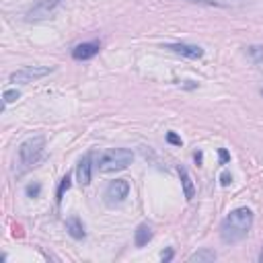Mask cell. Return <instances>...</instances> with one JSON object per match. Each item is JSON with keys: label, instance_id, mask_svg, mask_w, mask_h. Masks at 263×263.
I'll use <instances>...</instances> for the list:
<instances>
[{"label": "cell", "instance_id": "4fadbf2b", "mask_svg": "<svg viewBox=\"0 0 263 263\" xmlns=\"http://www.w3.org/2000/svg\"><path fill=\"white\" fill-rule=\"evenodd\" d=\"M216 259V253L212 251V249H199V251H195V253H191L189 255V263H210V261H214Z\"/></svg>", "mask_w": 263, "mask_h": 263}, {"label": "cell", "instance_id": "9c48e42d", "mask_svg": "<svg viewBox=\"0 0 263 263\" xmlns=\"http://www.w3.org/2000/svg\"><path fill=\"white\" fill-rule=\"evenodd\" d=\"M60 4H62V0H41L35 8H31L29 18H47Z\"/></svg>", "mask_w": 263, "mask_h": 263}, {"label": "cell", "instance_id": "5bb4252c", "mask_svg": "<svg viewBox=\"0 0 263 263\" xmlns=\"http://www.w3.org/2000/svg\"><path fill=\"white\" fill-rule=\"evenodd\" d=\"M247 55L251 58V62L261 64L263 62V45H249L247 47Z\"/></svg>", "mask_w": 263, "mask_h": 263}, {"label": "cell", "instance_id": "d6986e66", "mask_svg": "<svg viewBox=\"0 0 263 263\" xmlns=\"http://www.w3.org/2000/svg\"><path fill=\"white\" fill-rule=\"evenodd\" d=\"M230 181H232V175H230V173H226V171H224V173H222V175H220V183H222V185H224V187H226V185H230Z\"/></svg>", "mask_w": 263, "mask_h": 263}, {"label": "cell", "instance_id": "e0dca14e", "mask_svg": "<svg viewBox=\"0 0 263 263\" xmlns=\"http://www.w3.org/2000/svg\"><path fill=\"white\" fill-rule=\"evenodd\" d=\"M70 187V175H66L62 181H60V187H58V193H55V199H58V203L62 201V195H64V191Z\"/></svg>", "mask_w": 263, "mask_h": 263}, {"label": "cell", "instance_id": "7c38bea8", "mask_svg": "<svg viewBox=\"0 0 263 263\" xmlns=\"http://www.w3.org/2000/svg\"><path fill=\"white\" fill-rule=\"evenodd\" d=\"M150 238H152V228H150L148 224H140V226L136 228V236H134L136 247H144V245H148Z\"/></svg>", "mask_w": 263, "mask_h": 263}, {"label": "cell", "instance_id": "277c9868", "mask_svg": "<svg viewBox=\"0 0 263 263\" xmlns=\"http://www.w3.org/2000/svg\"><path fill=\"white\" fill-rule=\"evenodd\" d=\"M51 70H53L51 66H25V68H21V70L10 74V82H14V84H29V82H33L37 78L47 76Z\"/></svg>", "mask_w": 263, "mask_h": 263}, {"label": "cell", "instance_id": "9a60e30c", "mask_svg": "<svg viewBox=\"0 0 263 263\" xmlns=\"http://www.w3.org/2000/svg\"><path fill=\"white\" fill-rule=\"evenodd\" d=\"M187 2H197V4H210V6H236L242 0H187Z\"/></svg>", "mask_w": 263, "mask_h": 263}, {"label": "cell", "instance_id": "5b68a950", "mask_svg": "<svg viewBox=\"0 0 263 263\" xmlns=\"http://www.w3.org/2000/svg\"><path fill=\"white\" fill-rule=\"evenodd\" d=\"M127 195H129V183L125 179H115L105 189V203L107 205H117V203L125 201Z\"/></svg>", "mask_w": 263, "mask_h": 263}, {"label": "cell", "instance_id": "cb8c5ba5", "mask_svg": "<svg viewBox=\"0 0 263 263\" xmlns=\"http://www.w3.org/2000/svg\"><path fill=\"white\" fill-rule=\"evenodd\" d=\"M259 261L263 263V249H261V253H259Z\"/></svg>", "mask_w": 263, "mask_h": 263}, {"label": "cell", "instance_id": "7a4b0ae2", "mask_svg": "<svg viewBox=\"0 0 263 263\" xmlns=\"http://www.w3.org/2000/svg\"><path fill=\"white\" fill-rule=\"evenodd\" d=\"M43 154H45V138L43 136L27 138L16 150V160H14L16 175H23V173L31 171L33 166H37V162L43 158Z\"/></svg>", "mask_w": 263, "mask_h": 263}, {"label": "cell", "instance_id": "7402d4cb", "mask_svg": "<svg viewBox=\"0 0 263 263\" xmlns=\"http://www.w3.org/2000/svg\"><path fill=\"white\" fill-rule=\"evenodd\" d=\"M160 259H162V261H171V259H173V249H166V251L160 255Z\"/></svg>", "mask_w": 263, "mask_h": 263}, {"label": "cell", "instance_id": "8992f818", "mask_svg": "<svg viewBox=\"0 0 263 263\" xmlns=\"http://www.w3.org/2000/svg\"><path fill=\"white\" fill-rule=\"evenodd\" d=\"M164 49L179 53V55H185L189 60H197L203 55V49L199 45H193V43H168V45H164Z\"/></svg>", "mask_w": 263, "mask_h": 263}, {"label": "cell", "instance_id": "ba28073f", "mask_svg": "<svg viewBox=\"0 0 263 263\" xmlns=\"http://www.w3.org/2000/svg\"><path fill=\"white\" fill-rule=\"evenodd\" d=\"M99 49H101V45L97 43V41H86V43H78L74 49H72V58L74 60H90V58H95L97 53H99Z\"/></svg>", "mask_w": 263, "mask_h": 263}, {"label": "cell", "instance_id": "44dd1931", "mask_svg": "<svg viewBox=\"0 0 263 263\" xmlns=\"http://www.w3.org/2000/svg\"><path fill=\"white\" fill-rule=\"evenodd\" d=\"M218 154H220V164H226V162H228V158H230V156H228V152H226L224 148H220V150H218Z\"/></svg>", "mask_w": 263, "mask_h": 263}, {"label": "cell", "instance_id": "2e32d148", "mask_svg": "<svg viewBox=\"0 0 263 263\" xmlns=\"http://www.w3.org/2000/svg\"><path fill=\"white\" fill-rule=\"evenodd\" d=\"M18 97H21V92H18L16 88H8V90H4V92H2L4 105H8V103H14V101H16Z\"/></svg>", "mask_w": 263, "mask_h": 263}, {"label": "cell", "instance_id": "3957f363", "mask_svg": "<svg viewBox=\"0 0 263 263\" xmlns=\"http://www.w3.org/2000/svg\"><path fill=\"white\" fill-rule=\"evenodd\" d=\"M134 160V154L132 150L127 148H113V150H107L99 156L97 160V168L101 173H115V171H123L132 164Z\"/></svg>", "mask_w": 263, "mask_h": 263}, {"label": "cell", "instance_id": "6da1fadb", "mask_svg": "<svg viewBox=\"0 0 263 263\" xmlns=\"http://www.w3.org/2000/svg\"><path fill=\"white\" fill-rule=\"evenodd\" d=\"M251 226H253V212L249 208H236L222 220L220 238L226 245H234L249 234Z\"/></svg>", "mask_w": 263, "mask_h": 263}, {"label": "cell", "instance_id": "52a82bcc", "mask_svg": "<svg viewBox=\"0 0 263 263\" xmlns=\"http://www.w3.org/2000/svg\"><path fill=\"white\" fill-rule=\"evenodd\" d=\"M76 177H78V183L80 185H88L90 183V177H92V152L84 154L78 164H76Z\"/></svg>", "mask_w": 263, "mask_h": 263}, {"label": "cell", "instance_id": "ac0fdd59", "mask_svg": "<svg viewBox=\"0 0 263 263\" xmlns=\"http://www.w3.org/2000/svg\"><path fill=\"white\" fill-rule=\"evenodd\" d=\"M166 140H168L171 144H175V146H181V138H179L175 132H168V134H166Z\"/></svg>", "mask_w": 263, "mask_h": 263}, {"label": "cell", "instance_id": "ffe728a7", "mask_svg": "<svg viewBox=\"0 0 263 263\" xmlns=\"http://www.w3.org/2000/svg\"><path fill=\"white\" fill-rule=\"evenodd\" d=\"M39 189H41L39 185H29V187H27V195H29V197H35V195H39Z\"/></svg>", "mask_w": 263, "mask_h": 263}, {"label": "cell", "instance_id": "603a6c76", "mask_svg": "<svg viewBox=\"0 0 263 263\" xmlns=\"http://www.w3.org/2000/svg\"><path fill=\"white\" fill-rule=\"evenodd\" d=\"M195 162L201 164V152H195Z\"/></svg>", "mask_w": 263, "mask_h": 263}, {"label": "cell", "instance_id": "8fae6325", "mask_svg": "<svg viewBox=\"0 0 263 263\" xmlns=\"http://www.w3.org/2000/svg\"><path fill=\"white\" fill-rule=\"evenodd\" d=\"M179 177H181V183H183L185 199H193V195H195V185H193V179L189 177V173H187L185 166H179Z\"/></svg>", "mask_w": 263, "mask_h": 263}, {"label": "cell", "instance_id": "30bf717a", "mask_svg": "<svg viewBox=\"0 0 263 263\" xmlns=\"http://www.w3.org/2000/svg\"><path fill=\"white\" fill-rule=\"evenodd\" d=\"M66 230H68V234H70L72 238H76V240H80V238L86 236V232H84V224L80 222L78 216H70V218L66 220Z\"/></svg>", "mask_w": 263, "mask_h": 263}]
</instances>
